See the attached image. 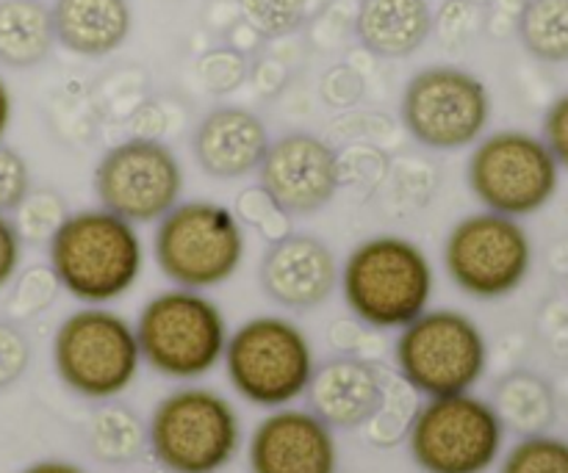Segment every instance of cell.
Listing matches in <instances>:
<instances>
[{
  "label": "cell",
  "instance_id": "cell-4",
  "mask_svg": "<svg viewBox=\"0 0 568 473\" xmlns=\"http://www.w3.org/2000/svg\"><path fill=\"white\" fill-rule=\"evenodd\" d=\"M247 238L231 208L211 199H181L155 222L153 260L178 288L211 291L244 264Z\"/></svg>",
  "mask_w": 568,
  "mask_h": 473
},
{
  "label": "cell",
  "instance_id": "cell-23",
  "mask_svg": "<svg viewBox=\"0 0 568 473\" xmlns=\"http://www.w3.org/2000/svg\"><path fill=\"white\" fill-rule=\"evenodd\" d=\"M89 452L105 465H128L148 449V424L125 404L105 402L87 430Z\"/></svg>",
  "mask_w": 568,
  "mask_h": 473
},
{
  "label": "cell",
  "instance_id": "cell-30",
  "mask_svg": "<svg viewBox=\"0 0 568 473\" xmlns=\"http://www.w3.org/2000/svg\"><path fill=\"white\" fill-rule=\"evenodd\" d=\"M233 214H236V219L242 222V225H250L258 233H264L270 244L292 233V225H288L292 216H288L286 210L277 208L275 199H272L258 183H255V186H247L239 194L236 210H233Z\"/></svg>",
  "mask_w": 568,
  "mask_h": 473
},
{
  "label": "cell",
  "instance_id": "cell-19",
  "mask_svg": "<svg viewBox=\"0 0 568 473\" xmlns=\"http://www.w3.org/2000/svg\"><path fill=\"white\" fill-rule=\"evenodd\" d=\"M55 44L81 59H105L128 42L133 9L128 0H53Z\"/></svg>",
  "mask_w": 568,
  "mask_h": 473
},
{
  "label": "cell",
  "instance_id": "cell-10",
  "mask_svg": "<svg viewBox=\"0 0 568 473\" xmlns=\"http://www.w3.org/2000/svg\"><path fill=\"white\" fill-rule=\"evenodd\" d=\"M422 473H486L505 446V426L491 402L471 391L419 404L408 438Z\"/></svg>",
  "mask_w": 568,
  "mask_h": 473
},
{
  "label": "cell",
  "instance_id": "cell-3",
  "mask_svg": "<svg viewBox=\"0 0 568 473\" xmlns=\"http://www.w3.org/2000/svg\"><path fill=\"white\" fill-rule=\"evenodd\" d=\"M133 330L142 363L166 380L181 382L211 374L222 363L231 336L214 299L178 286L150 297Z\"/></svg>",
  "mask_w": 568,
  "mask_h": 473
},
{
  "label": "cell",
  "instance_id": "cell-24",
  "mask_svg": "<svg viewBox=\"0 0 568 473\" xmlns=\"http://www.w3.org/2000/svg\"><path fill=\"white\" fill-rule=\"evenodd\" d=\"M516 33L527 53L544 64H568V0H525Z\"/></svg>",
  "mask_w": 568,
  "mask_h": 473
},
{
  "label": "cell",
  "instance_id": "cell-12",
  "mask_svg": "<svg viewBox=\"0 0 568 473\" xmlns=\"http://www.w3.org/2000/svg\"><path fill=\"white\" fill-rule=\"evenodd\" d=\"M444 269L466 297L497 302L530 277L532 238L519 219L483 208L449 230Z\"/></svg>",
  "mask_w": 568,
  "mask_h": 473
},
{
  "label": "cell",
  "instance_id": "cell-11",
  "mask_svg": "<svg viewBox=\"0 0 568 473\" xmlns=\"http://www.w3.org/2000/svg\"><path fill=\"white\" fill-rule=\"evenodd\" d=\"M491 92L475 72L455 64H430L410 75L399 116L422 147L455 153L471 147L491 125Z\"/></svg>",
  "mask_w": 568,
  "mask_h": 473
},
{
  "label": "cell",
  "instance_id": "cell-31",
  "mask_svg": "<svg viewBox=\"0 0 568 473\" xmlns=\"http://www.w3.org/2000/svg\"><path fill=\"white\" fill-rule=\"evenodd\" d=\"M244 72H247V64H244L242 53L231 48L209 50L203 59L197 61V78L209 92L214 94H227L244 81Z\"/></svg>",
  "mask_w": 568,
  "mask_h": 473
},
{
  "label": "cell",
  "instance_id": "cell-27",
  "mask_svg": "<svg viewBox=\"0 0 568 473\" xmlns=\"http://www.w3.org/2000/svg\"><path fill=\"white\" fill-rule=\"evenodd\" d=\"M499 473H568V441L547 432L521 438L505 454Z\"/></svg>",
  "mask_w": 568,
  "mask_h": 473
},
{
  "label": "cell",
  "instance_id": "cell-6",
  "mask_svg": "<svg viewBox=\"0 0 568 473\" xmlns=\"http://www.w3.org/2000/svg\"><path fill=\"white\" fill-rule=\"evenodd\" d=\"M227 380L244 402L277 410L305 397L314 377V347L303 327L283 316H255L227 336Z\"/></svg>",
  "mask_w": 568,
  "mask_h": 473
},
{
  "label": "cell",
  "instance_id": "cell-36",
  "mask_svg": "<svg viewBox=\"0 0 568 473\" xmlns=\"http://www.w3.org/2000/svg\"><path fill=\"white\" fill-rule=\"evenodd\" d=\"M11 120H14V97H11V89L6 83V78L0 75V142L9 133Z\"/></svg>",
  "mask_w": 568,
  "mask_h": 473
},
{
  "label": "cell",
  "instance_id": "cell-35",
  "mask_svg": "<svg viewBox=\"0 0 568 473\" xmlns=\"http://www.w3.org/2000/svg\"><path fill=\"white\" fill-rule=\"evenodd\" d=\"M22 249H26V244H22L11 216L0 214V291L9 288V282L14 280L17 271H20Z\"/></svg>",
  "mask_w": 568,
  "mask_h": 473
},
{
  "label": "cell",
  "instance_id": "cell-34",
  "mask_svg": "<svg viewBox=\"0 0 568 473\" xmlns=\"http://www.w3.org/2000/svg\"><path fill=\"white\" fill-rule=\"evenodd\" d=\"M541 138L547 142L549 153L555 155L560 169L568 172V92L552 100V105L544 114Z\"/></svg>",
  "mask_w": 568,
  "mask_h": 473
},
{
  "label": "cell",
  "instance_id": "cell-29",
  "mask_svg": "<svg viewBox=\"0 0 568 473\" xmlns=\"http://www.w3.org/2000/svg\"><path fill=\"white\" fill-rule=\"evenodd\" d=\"M9 313L17 319H31L53 305L55 294L61 291L50 264H37L26 271H17L14 280L9 282Z\"/></svg>",
  "mask_w": 568,
  "mask_h": 473
},
{
  "label": "cell",
  "instance_id": "cell-14",
  "mask_svg": "<svg viewBox=\"0 0 568 473\" xmlns=\"http://www.w3.org/2000/svg\"><path fill=\"white\" fill-rule=\"evenodd\" d=\"M342 161L325 138L294 131L266 147L258 186L288 216L320 214L342 186Z\"/></svg>",
  "mask_w": 568,
  "mask_h": 473
},
{
  "label": "cell",
  "instance_id": "cell-28",
  "mask_svg": "<svg viewBox=\"0 0 568 473\" xmlns=\"http://www.w3.org/2000/svg\"><path fill=\"white\" fill-rule=\"evenodd\" d=\"M239 11L258 37L277 39L303 28L308 0H239Z\"/></svg>",
  "mask_w": 568,
  "mask_h": 473
},
{
  "label": "cell",
  "instance_id": "cell-5",
  "mask_svg": "<svg viewBox=\"0 0 568 473\" xmlns=\"http://www.w3.org/2000/svg\"><path fill=\"white\" fill-rule=\"evenodd\" d=\"M148 449L170 473H220L242 449V419L211 388H178L150 415Z\"/></svg>",
  "mask_w": 568,
  "mask_h": 473
},
{
  "label": "cell",
  "instance_id": "cell-21",
  "mask_svg": "<svg viewBox=\"0 0 568 473\" xmlns=\"http://www.w3.org/2000/svg\"><path fill=\"white\" fill-rule=\"evenodd\" d=\"M53 48V14L44 0H0V66L31 70Z\"/></svg>",
  "mask_w": 568,
  "mask_h": 473
},
{
  "label": "cell",
  "instance_id": "cell-2",
  "mask_svg": "<svg viewBox=\"0 0 568 473\" xmlns=\"http://www.w3.org/2000/svg\"><path fill=\"white\" fill-rule=\"evenodd\" d=\"M349 313L375 330H403L430 308L436 271L419 244L403 236H372L349 249L338 269Z\"/></svg>",
  "mask_w": 568,
  "mask_h": 473
},
{
  "label": "cell",
  "instance_id": "cell-15",
  "mask_svg": "<svg viewBox=\"0 0 568 473\" xmlns=\"http://www.w3.org/2000/svg\"><path fill=\"white\" fill-rule=\"evenodd\" d=\"M247 465L250 473H336V435L316 413L286 404L253 430Z\"/></svg>",
  "mask_w": 568,
  "mask_h": 473
},
{
  "label": "cell",
  "instance_id": "cell-13",
  "mask_svg": "<svg viewBox=\"0 0 568 473\" xmlns=\"http://www.w3.org/2000/svg\"><path fill=\"white\" fill-rule=\"evenodd\" d=\"M183 166L170 144L153 136H133L105 150L94 166V197L100 208L131 225L159 222L181 203Z\"/></svg>",
  "mask_w": 568,
  "mask_h": 473
},
{
  "label": "cell",
  "instance_id": "cell-16",
  "mask_svg": "<svg viewBox=\"0 0 568 473\" xmlns=\"http://www.w3.org/2000/svg\"><path fill=\"white\" fill-rule=\"evenodd\" d=\"M266 297L286 310H314L331 299L338 286V264L325 241L288 233L270 244L258 266Z\"/></svg>",
  "mask_w": 568,
  "mask_h": 473
},
{
  "label": "cell",
  "instance_id": "cell-1",
  "mask_svg": "<svg viewBox=\"0 0 568 473\" xmlns=\"http://www.w3.org/2000/svg\"><path fill=\"white\" fill-rule=\"evenodd\" d=\"M48 264L61 291L83 305H109L125 297L144 269V244L136 225L105 208L67 216L48 241Z\"/></svg>",
  "mask_w": 568,
  "mask_h": 473
},
{
  "label": "cell",
  "instance_id": "cell-22",
  "mask_svg": "<svg viewBox=\"0 0 568 473\" xmlns=\"http://www.w3.org/2000/svg\"><path fill=\"white\" fill-rule=\"evenodd\" d=\"M491 408L497 410L505 432L516 435H541L555 424V393L544 377L532 371H514L494 391Z\"/></svg>",
  "mask_w": 568,
  "mask_h": 473
},
{
  "label": "cell",
  "instance_id": "cell-17",
  "mask_svg": "<svg viewBox=\"0 0 568 473\" xmlns=\"http://www.w3.org/2000/svg\"><path fill=\"white\" fill-rule=\"evenodd\" d=\"M270 142V131L255 111L244 105H216L200 120L192 153L209 177L239 181L258 172Z\"/></svg>",
  "mask_w": 568,
  "mask_h": 473
},
{
  "label": "cell",
  "instance_id": "cell-8",
  "mask_svg": "<svg viewBox=\"0 0 568 473\" xmlns=\"http://www.w3.org/2000/svg\"><path fill=\"white\" fill-rule=\"evenodd\" d=\"M142 366L136 330L105 305H87L59 325L53 336V369L72 393L111 402L133 385Z\"/></svg>",
  "mask_w": 568,
  "mask_h": 473
},
{
  "label": "cell",
  "instance_id": "cell-26",
  "mask_svg": "<svg viewBox=\"0 0 568 473\" xmlns=\"http://www.w3.org/2000/svg\"><path fill=\"white\" fill-rule=\"evenodd\" d=\"M9 216L20 233L22 244H48L70 214H67L64 197L55 188L31 186V192L22 197V203Z\"/></svg>",
  "mask_w": 568,
  "mask_h": 473
},
{
  "label": "cell",
  "instance_id": "cell-33",
  "mask_svg": "<svg viewBox=\"0 0 568 473\" xmlns=\"http://www.w3.org/2000/svg\"><path fill=\"white\" fill-rule=\"evenodd\" d=\"M31 363L28 338L11 321H0V391L22 380Z\"/></svg>",
  "mask_w": 568,
  "mask_h": 473
},
{
  "label": "cell",
  "instance_id": "cell-32",
  "mask_svg": "<svg viewBox=\"0 0 568 473\" xmlns=\"http://www.w3.org/2000/svg\"><path fill=\"white\" fill-rule=\"evenodd\" d=\"M31 186L33 181L28 161L14 147L0 142V214H11L31 192Z\"/></svg>",
  "mask_w": 568,
  "mask_h": 473
},
{
  "label": "cell",
  "instance_id": "cell-9",
  "mask_svg": "<svg viewBox=\"0 0 568 473\" xmlns=\"http://www.w3.org/2000/svg\"><path fill=\"white\" fill-rule=\"evenodd\" d=\"M466 183L486 210L525 219L552 203L560 166L541 136L508 127L471 144Z\"/></svg>",
  "mask_w": 568,
  "mask_h": 473
},
{
  "label": "cell",
  "instance_id": "cell-37",
  "mask_svg": "<svg viewBox=\"0 0 568 473\" xmlns=\"http://www.w3.org/2000/svg\"><path fill=\"white\" fill-rule=\"evenodd\" d=\"M20 473H87V471L75 463H67V460H39V463H31Z\"/></svg>",
  "mask_w": 568,
  "mask_h": 473
},
{
  "label": "cell",
  "instance_id": "cell-25",
  "mask_svg": "<svg viewBox=\"0 0 568 473\" xmlns=\"http://www.w3.org/2000/svg\"><path fill=\"white\" fill-rule=\"evenodd\" d=\"M419 393L408 385L399 374L383 371V399L377 413L366 421L361 430L366 432V441L377 449H392L408 438L414 415L419 410Z\"/></svg>",
  "mask_w": 568,
  "mask_h": 473
},
{
  "label": "cell",
  "instance_id": "cell-20",
  "mask_svg": "<svg viewBox=\"0 0 568 473\" xmlns=\"http://www.w3.org/2000/svg\"><path fill=\"white\" fill-rule=\"evenodd\" d=\"M436 28L427 0H361L355 37L377 59H408Z\"/></svg>",
  "mask_w": 568,
  "mask_h": 473
},
{
  "label": "cell",
  "instance_id": "cell-18",
  "mask_svg": "<svg viewBox=\"0 0 568 473\" xmlns=\"http://www.w3.org/2000/svg\"><path fill=\"white\" fill-rule=\"evenodd\" d=\"M311 413L331 430H361L377 413L383 399V369L369 360L333 358L316 366L305 391Z\"/></svg>",
  "mask_w": 568,
  "mask_h": 473
},
{
  "label": "cell",
  "instance_id": "cell-7",
  "mask_svg": "<svg viewBox=\"0 0 568 473\" xmlns=\"http://www.w3.org/2000/svg\"><path fill=\"white\" fill-rule=\"evenodd\" d=\"M394 363L419 397L466 393L488 371L486 332L460 310L427 308L399 330Z\"/></svg>",
  "mask_w": 568,
  "mask_h": 473
}]
</instances>
